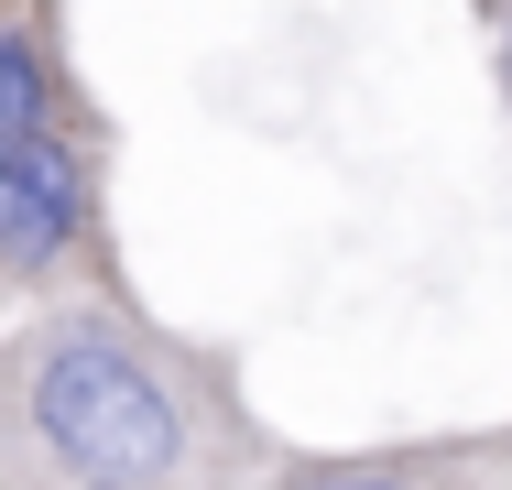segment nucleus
Masks as SVG:
<instances>
[{
  "mask_svg": "<svg viewBox=\"0 0 512 490\" xmlns=\"http://www.w3.org/2000/svg\"><path fill=\"white\" fill-rule=\"evenodd\" d=\"M109 153L120 131L77 66L66 0H0V327L120 284Z\"/></svg>",
  "mask_w": 512,
  "mask_h": 490,
  "instance_id": "nucleus-2",
  "label": "nucleus"
},
{
  "mask_svg": "<svg viewBox=\"0 0 512 490\" xmlns=\"http://www.w3.org/2000/svg\"><path fill=\"white\" fill-rule=\"evenodd\" d=\"M480 22H491V77H502V98H512V0H480Z\"/></svg>",
  "mask_w": 512,
  "mask_h": 490,
  "instance_id": "nucleus-4",
  "label": "nucleus"
},
{
  "mask_svg": "<svg viewBox=\"0 0 512 490\" xmlns=\"http://www.w3.org/2000/svg\"><path fill=\"white\" fill-rule=\"evenodd\" d=\"M284 490H512V436H447V447H382L349 469H284Z\"/></svg>",
  "mask_w": 512,
  "mask_h": 490,
  "instance_id": "nucleus-3",
  "label": "nucleus"
},
{
  "mask_svg": "<svg viewBox=\"0 0 512 490\" xmlns=\"http://www.w3.org/2000/svg\"><path fill=\"white\" fill-rule=\"evenodd\" d=\"M284 469L229 349L164 327L131 284L0 327V490H284Z\"/></svg>",
  "mask_w": 512,
  "mask_h": 490,
  "instance_id": "nucleus-1",
  "label": "nucleus"
}]
</instances>
